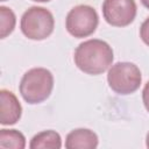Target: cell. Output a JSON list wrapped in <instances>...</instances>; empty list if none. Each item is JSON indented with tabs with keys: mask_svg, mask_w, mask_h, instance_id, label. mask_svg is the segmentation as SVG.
<instances>
[{
	"mask_svg": "<svg viewBox=\"0 0 149 149\" xmlns=\"http://www.w3.org/2000/svg\"><path fill=\"white\" fill-rule=\"evenodd\" d=\"M0 16H1V19H0V30H1L0 37L5 38L7 35H9L14 30L16 19H15V14L13 13V10L5 6L0 7Z\"/></svg>",
	"mask_w": 149,
	"mask_h": 149,
	"instance_id": "obj_11",
	"label": "cell"
},
{
	"mask_svg": "<svg viewBox=\"0 0 149 149\" xmlns=\"http://www.w3.org/2000/svg\"><path fill=\"white\" fill-rule=\"evenodd\" d=\"M55 27L54 15L50 10L44 7L31 6L28 8L20 22V28L22 34L35 41H41L49 37Z\"/></svg>",
	"mask_w": 149,
	"mask_h": 149,
	"instance_id": "obj_3",
	"label": "cell"
},
{
	"mask_svg": "<svg viewBox=\"0 0 149 149\" xmlns=\"http://www.w3.org/2000/svg\"><path fill=\"white\" fill-rule=\"evenodd\" d=\"M140 37L143 43L149 47V17H147L140 27Z\"/></svg>",
	"mask_w": 149,
	"mask_h": 149,
	"instance_id": "obj_12",
	"label": "cell"
},
{
	"mask_svg": "<svg viewBox=\"0 0 149 149\" xmlns=\"http://www.w3.org/2000/svg\"><path fill=\"white\" fill-rule=\"evenodd\" d=\"M0 147L23 149L26 147L24 135L16 129H1L0 130Z\"/></svg>",
	"mask_w": 149,
	"mask_h": 149,
	"instance_id": "obj_10",
	"label": "cell"
},
{
	"mask_svg": "<svg viewBox=\"0 0 149 149\" xmlns=\"http://www.w3.org/2000/svg\"><path fill=\"white\" fill-rule=\"evenodd\" d=\"M146 144H147V147L149 148V132H148V134H147V137H146Z\"/></svg>",
	"mask_w": 149,
	"mask_h": 149,
	"instance_id": "obj_15",
	"label": "cell"
},
{
	"mask_svg": "<svg viewBox=\"0 0 149 149\" xmlns=\"http://www.w3.org/2000/svg\"><path fill=\"white\" fill-rule=\"evenodd\" d=\"M20 93L30 105L40 104L49 98L54 88V76L44 68H33L21 78Z\"/></svg>",
	"mask_w": 149,
	"mask_h": 149,
	"instance_id": "obj_2",
	"label": "cell"
},
{
	"mask_svg": "<svg viewBox=\"0 0 149 149\" xmlns=\"http://www.w3.org/2000/svg\"><path fill=\"white\" fill-rule=\"evenodd\" d=\"M135 0H104L102 15L106 22L114 27H126L136 16Z\"/></svg>",
	"mask_w": 149,
	"mask_h": 149,
	"instance_id": "obj_6",
	"label": "cell"
},
{
	"mask_svg": "<svg viewBox=\"0 0 149 149\" xmlns=\"http://www.w3.org/2000/svg\"><path fill=\"white\" fill-rule=\"evenodd\" d=\"M33 1H36V2H48L50 0H33Z\"/></svg>",
	"mask_w": 149,
	"mask_h": 149,
	"instance_id": "obj_16",
	"label": "cell"
},
{
	"mask_svg": "<svg viewBox=\"0 0 149 149\" xmlns=\"http://www.w3.org/2000/svg\"><path fill=\"white\" fill-rule=\"evenodd\" d=\"M107 81L109 87L118 94L134 93L141 85V71L134 63L118 62L108 70Z\"/></svg>",
	"mask_w": 149,
	"mask_h": 149,
	"instance_id": "obj_4",
	"label": "cell"
},
{
	"mask_svg": "<svg viewBox=\"0 0 149 149\" xmlns=\"http://www.w3.org/2000/svg\"><path fill=\"white\" fill-rule=\"evenodd\" d=\"M99 23L97 10L88 5H78L70 9L65 20V28L70 35L77 38L92 35Z\"/></svg>",
	"mask_w": 149,
	"mask_h": 149,
	"instance_id": "obj_5",
	"label": "cell"
},
{
	"mask_svg": "<svg viewBox=\"0 0 149 149\" xmlns=\"http://www.w3.org/2000/svg\"><path fill=\"white\" fill-rule=\"evenodd\" d=\"M113 50L102 40L92 38L80 43L73 55L74 64L87 74H100L105 72L113 62Z\"/></svg>",
	"mask_w": 149,
	"mask_h": 149,
	"instance_id": "obj_1",
	"label": "cell"
},
{
	"mask_svg": "<svg viewBox=\"0 0 149 149\" xmlns=\"http://www.w3.org/2000/svg\"><path fill=\"white\" fill-rule=\"evenodd\" d=\"M29 147L31 149H59L62 139L55 130H43L31 139Z\"/></svg>",
	"mask_w": 149,
	"mask_h": 149,
	"instance_id": "obj_9",
	"label": "cell"
},
{
	"mask_svg": "<svg viewBox=\"0 0 149 149\" xmlns=\"http://www.w3.org/2000/svg\"><path fill=\"white\" fill-rule=\"evenodd\" d=\"M142 100H143V105H144L146 109L149 112V81H147V84L143 87V91H142Z\"/></svg>",
	"mask_w": 149,
	"mask_h": 149,
	"instance_id": "obj_13",
	"label": "cell"
},
{
	"mask_svg": "<svg viewBox=\"0 0 149 149\" xmlns=\"http://www.w3.org/2000/svg\"><path fill=\"white\" fill-rule=\"evenodd\" d=\"M0 122L1 125H14L16 123L22 114V106L20 101L17 100L16 95L2 88L0 91Z\"/></svg>",
	"mask_w": 149,
	"mask_h": 149,
	"instance_id": "obj_7",
	"label": "cell"
},
{
	"mask_svg": "<svg viewBox=\"0 0 149 149\" xmlns=\"http://www.w3.org/2000/svg\"><path fill=\"white\" fill-rule=\"evenodd\" d=\"M98 143L97 134L87 128L73 129L65 139V147L68 149H94L98 147Z\"/></svg>",
	"mask_w": 149,
	"mask_h": 149,
	"instance_id": "obj_8",
	"label": "cell"
},
{
	"mask_svg": "<svg viewBox=\"0 0 149 149\" xmlns=\"http://www.w3.org/2000/svg\"><path fill=\"white\" fill-rule=\"evenodd\" d=\"M141 2H142V5H143L146 8L149 9V0H141Z\"/></svg>",
	"mask_w": 149,
	"mask_h": 149,
	"instance_id": "obj_14",
	"label": "cell"
},
{
	"mask_svg": "<svg viewBox=\"0 0 149 149\" xmlns=\"http://www.w3.org/2000/svg\"><path fill=\"white\" fill-rule=\"evenodd\" d=\"M1 1H6V0H1Z\"/></svg>",
	"mask_w": 149,
	"mask_h": 149,
	"instance_id": "obj_17",
	"label": "cell"
}]
</instances>
